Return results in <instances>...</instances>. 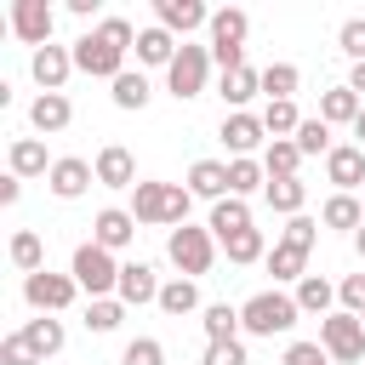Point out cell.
I'll list each match as a JSON object with an SVG mask.
<instances>
[{
  "instance_id": "f35d334b",
  "label": "cell",
  "mask_w": 365,
  "mask_h": 365,
  "mask_svg": "<svg viewBox=\"0 0 365 365\" xmlns=\"http://www.w3.org/2000/svg\"><path fill=\"white\" fill-rule=\"evenodd\" d=\"M205 342H234L240 336V308H228V302H205Z\"/></svg>"
},
{
  "instance_id": "d6986e66",
  "label": "cell",
  "mask_w": 365,
  "mask_h": 365,
  "mask_svg": "<svg viewBox=\"0 0 365 365\" xmlns=\"http://www.w3.org/2000/svg\"><path fill=\"white\" fill-rule=\"evenodd\" d=\"M177 34L171 29H160V23H148V29H137V63H148V68H171L177 63Z\"/></svg>"
},
{
  "instance_id": "11a10c76",
  "label": "cell",
  "mask_w": 365,
  "mask_h": 365,
  "mask_svg": "<svg viewBox=\"0 0 365 365\" xmlns=\"http://www.w3.org/2000/svg\"><path fill=\"white\" fill-rule=\"evenodd\" d=\"M359 319H365V314H359Z\"/></svg>"
},
{
  "instance_id": "2e32d148",
  "label": "cell",
  "mask_w": 365,
  "mask_h": 365,
  "mask_svg": "<svg viewBox=\"0 0 365 365\" xmlns=\"http://www.w3.org/2000/svg\"><path fill=\"white\" fill-rule=\"evenodd\" d=\"M125 308H143V302H160V274L154 262H120V291H114Z\"/></svg>"
},
{
  "instance_id": "d6a6232c",
  "label": "cell",
  "mask_w": 365,
  "mask_h": 365,
  "mask_svg": "<svg viewBox=\"0 0 365 365\" xmlns=\"http://www.w3.org/2000/svg\"><path fill=\"white\" fill-rule=\"evenodd\" d=\"M154 308H160V314H171V319H182V314H194V308H200V285L177 274V279H165V285H160V302H154Z\"/></svg>"
},
{
  "instance_id": "ba28073f",
  "label": "cell",
  "mask_w": 365,
  "mask_h": 365,
  "mask_svg": "<svg viewBox=\"0 0 365 365\" xmlns=\"http://www.w3.org/2000/svg\"><path fill=\"white\" fill-rule=\"evenodd\" d=\"M74 297H80L74 274H51V268H40V274H29V279H23V302H29L34 314H63Z\"/></svg>"
},
{
  "instance_id": "9c48e42d",
  "label": "cell",
  "mask_w": 365,
  "mask_h": 365,
  "mask_svg": "<svg viewBox=\"0 0 365 365\" xmlns=\"http://www.w3.org/2000/svg\"><path fill=\"white\" fill-rule=\"evenodd\" d=\"M51 29H57V11L46 6V0H11V34L23 40V46H51Z\"/></svg>"
},
{
  "instance_id": "f907efd6",
  "label": "cell",
  "mask_w": 365,
  "mask_h": 365,
  "mask_svg": "<svg viewBox=\"0 0 365 365\" xmlns=\"http://www.w3.org/2000/svg\"><path fill=\"white\" fill-rule=\"evenodd\" d=\"M348 91L365 103V63H354V68H348Z\"/></svg>"
},
{
  "instance_id": "ab89813d",
  "label": "cell",
  "mask_w": 365,
  "mask_h": 365,
  "mask_svg": "<svg viewBox=\"0 0 365 365\" xmlns=\"http://www.w3.org/2000/svg\"><path fill=\"white\" fill-rule=\"evenodd\" d=\"M297 148H302V160H314V154H331L336 143H331V125L319 120V114H308L302 125H297V137H291Z\"/></svg>"
},
{
  "instance_id": "d4e9b609",
  "label": "cell",
  "mask_w": 365,
  "mask_h": 365,
  "mask_svg": "<svg viewBox=\"0 0 365 365\" xmlns=\"http://www.w3.org/2000/svg\"><path fill=\"white\" fill-rule=\"evenodd\" d=\"M257 91H262V68H251V63H245V68H234V74H222V80H217V97H222V103H228V114H240V108H245V103H251V97H257Z\"/></svg>"
},
{
  "instance_id": "db71d44e",
  "label": "cell",
  "mask_w": 365,
  "mask_h": 365,
  "mask_svg": "<svg viewBox=\"0 0 365 365\" xmlns=\"http://www.w3.org/2000/svg\"><path fill=\"white\" fill-rule=\"evenodd\" d=\"M359 200H365V188H359Z\"/></svg>"
},
{
  "instance_id": "4fadbf2b",
  "label": "cell",
  "mask_w": 365,
  "mask_h": 365,
  "mask_svg": "<svg viewBox=\"0 0 365 365\" xmlns=\"http://www.w3.org/2000/svg\"><path fill=\"white\" fill-rule=\"evenodd\" d=\"M91 171H97L103 188H137V182H143V177H137V160H131L125 143H103L97 160H91Z\"/></svg>"
},
{
  "instance_id": "c3c4849f",
  "label": "cell",
  "mask_w": 365,
  "mask_h": 365,
  "mask_svg": "<svg viewBox=\"0 0 365 365\" xmlns=\"http://www.w3.org/2000/svg\"><path fill=\"white\" fill-rule=\"evenodd\" d=\"M336 302H342L348 314H365V274H348V279L336 285Z\"/></svg>"
},
{
  "instance_id": "f1b7e54d",
  "label": "cell",
  "mask_w": 365,
  "mask_h": 365,
  "mask_svg": "<svg viewBox=\"0 0 365 365\" xmlns=\"http://www.w3.org/2000/svg\"><path fill=\"white\" fill-rule=\"evenodd\" d=\"M205 228H211V234H217V245H222V240H234L240 228H251V205L228 194V200H217V205H211V222H205Z\"/></svg>"
},
{
  "instance_id": "681fc988",
  "label": "cell",
  "mask_w": 365,
  "mask_h": 365,
  "mask_svg": "<svg viewBox=\"0 0 365 365\" xmlns=\"http://www.w3.org/2000/svg\"><path fill=\"white\" fill-rule=\"evenodd\" d=\"M17 200H23V177L6 171V177H0V205H17Z\"/></svg>"
},
{
  "instance_id": "f546056e",
  "label": "cell",
  "mask_w": 365,
  "mask_h": 365,
  "mask_svg": "<svg viewBox=\"0 0 365 365\" xmlns=\"http://www.w3.org/2000/svg\"><path fill=\"white\" fill-rule=\"evenodd\" d=\"M291 297H297V308H302V314H319V319H325V314H331V302H336V285H331L325 274H302Z\"/></svg>"
},
{
  "instance_id": "7c38bea8",
  "label": "cell",
  "mask_w": 365,
  "mask_h": 365,
  "mask_svg": "<svg viewBox=\"0 0 365 365\" xmlns=\"http://www.w3.org/2000/svg\"><path fill=\"white\" fill-rule=\"evenodd\" d=\"M217 137L228 143V154H234V160H251V148H262L268 125H262V114L240 108V114H222V131H217Z\"/></svg>"
},
{
  "instance_id": "5bb4252c",
  "label": "cell",
  "mask_w": 365,
  "mask_h": 365,
  "mask_svg": "<svg viewBox=\"0 0 365 365\" xmlns=\"http://www.w3.org/2000/svg\"><path fill=\"white\" fill-rule=\"evenodd\" d=\"M91 240H97L103 251H125V245L137 240V217H131V205H103V211L91 217Z\"/></svg>"
},
{
  "instance_id": "ac0fdd59",
  "label": "cell",
  "mask_w": 365,
  "mask_h": 365,
  "mask_svg": "<svg viewBox=\"0 0 365 365\" xmlns=\"http://www.w3.org/2000/svg\"><path fill=\"white\" fill-rule=\"evenodd\" d=\"M154 17H160V29H171V34L211 29V11H205L200 0H154Z\"/></svg>"
},
{
  "instance_id": "4dcf8cb0",
  "label": "cell",
  "mask_w": 365,
  "mask_h": 365,
  "mask_svg": "<svg viewBox=\"0 0 365 365\" xmlns=\"http://www.w3.org/2000/svg\"><path fill=\"white\" fill-rule=\"evenodd\" d=\"M222 251H228V262L234 268H251V262H268V240H262V228H240L234 240H222Z\"/></svg>"
},
{
  "instance_id": "816d5d0a",
  "label": "cell",
  "mask_w": 365,
  "mask_h": 365,
  "mask_svg": "<svg viewBox=\"0 0 365 365\" xmlns=\"http://www.w3.org/2000/svg\"><path fill=\"white\" fill-rule=\"evenodd\" d=\"M354 137H359V148H365V108H359V120H354Z\"/></svg>"
},
{
  "instance_id": "4316f807",
  "label": "cell",
  "mask_w": 365,
  "mask_h": 365,
  "mask_svg": "<svg viewBox=\"0 0 365 365\" xmlns=\"http://www.w3.org/2000/svg\"><path fill=\"white\" fill-rule=\"evenodd\" d=\"M108 97H114V108H125V114H137V108H148V97H154V86H148V74L143 68H125L114 86H108Z\"/></svg>"
},
{
  "instance_id": "cb8c5ba5",
  "label": "cell",
  "mask_w": 365,
  "mask_h": 365,
  "mask_svg": "<svg viewBox=\"0 0 365 365\" xmlns=\"http://www.w3.org/2000/svg\"><path fill=\"white\" fill-rule=\"evenodd\" d=\"M23 342L40 354V365L51 359V354H63V342H68V331H63V319L57 314H40V319H23Z\"/></svg>"
},
{
  "instance_id": "277c9868",
  "label": "cell",
  "mask_w": 365,
  "mask_h": 365,
  "mask_svg": "<svg viewBox=\"0 0 365 365\" xmlns=\"http://www.w3.org/2000/svg\"><path fill=\"white\" fill-rule=\"evenodd\" d=\"M68 274H74V285L86 291V302H91V297H114V291H120V262H114V251H103L97 240L74 245Z\"/></svg>"
},
{
  "instance_id": "8fae6325",
  "label": "cell",
  "mask_w": 365,
  "mask_h": 365,
  "mask_svg": "<svg viewBox=\"0 0 365 365\" xmlns=\"http://www.w3.org/2000/svg\"><path fill=\"white\" fill-rule=\"evenodd\" d=\"M29 74H34L40 91H63L68 74H74V46H40V51L29 57Z\"/></svg>"
},
{
  "instance_id": "484cf974",
  "label": "cell",
  "mask_w": 365,
  "mask_h": 365,
  "mask_svg": "<svg viewBox=\"0 0 365 365\" xmlns=\"http://www.w3.org/2000/svg\"><path fill=\"white\" fill-rule=\"evenodd\" d=\"M268 274H274V285H297V279L308 274V251L291 245V240H274V251H268Z\"/></svg>"
},
{
  "instance_id": "836d02e7",
  "label": "cell",
  "mask_w": 365,
  "mask_h": 365,
  "mask_svg": "<svg viewBox=\"0 0 365 365\" xmlns=\"http://www.w3.org/2000/svg\"><path fill=\"white\" fill-rule=\"evenodd\" d=\"M297 86H302V68H297V63H268V68H262V97H268V103H291Z\"/></svg>"
},
{
  "instance_id": "d590c367",
  "label": "cell",
  "mask_w": 365,
  "mask_h": 365,
  "mask_svg": "<svg viewBox=\"0 0 365 365\" xmlns=\"http://www.w3.org/2000/svg\"><path fill=\"white\" fill-rule=\"evenodd\" d=\"M262 171H268V182H274V177H297V171H302V148H297L291 137L268 143V148H262Z\"/></svg>"
},
{
  "instance_id": "7bdbcfd3",
  "label": "cell",
  "mask_w": 365,
  "mask_h": 365,
  "mask_svg": "<svg viewBox=\"0 0 365 365\" xmlns=\"http://www.w3.org/2000/svg\"><path fill=\"white\" fill-rule=\"evenodd\" d=\"M0 365H40V354L23 342V331H11V336H0Z\"/></svg>"
},
{
  "instance_id": "83f0119b",
  "label": "cell",
  "mask_w": 365,
  "mask_h": 365,
  "mask_svg": "<svg viewBox=\"0 0 365 365\" xmlns=\"http://www.w3.org/2000/svg\"><path fill=\"white\" fill-rule=\"evenodd\" d=\"M359 108H365V103L348 91V80H342V86H331V91H319V120H325V125H354V120H359Z\"/></svg>"
},
{
  "instance_id": "8d00e7d4",
  "label": "cell",
  "mask_w": 365,
  "mask_h": 365,
  "mask_svg": "<svg viewBox=\"0 0 365 365\" xmlns=\"http://www.w3.org/2000/svg\"><path fill=\"white\" fill-rule=\"evenodd\" d=\"M257 188H268L262 160H228V194H234V200H245V194H257Z\"/></svg>"
},
{
  "instance_id": "74e56055",
  "label": "cell",
  "mask_w": 365,
  "mask_h": 365,
  "mask_svg": "<svg viewBox=\"0 0 365 365\" xmlns=\"http://www.w3.org/2000/svg\"><path fill=\"white\" fill-rule=\"evenodd\" d=\"M120 319H125V302L120 297H91L86 302V331L108 336V331H120Z\"/></svg>"
},
{
  "instance_id": "52a82bcc",
  "label": "cell",
  "mask_w": 365,
  "mask_h": 365,
  "mask_svg": "<svg viewBox=\"0 0 365 365\" xmlns=\"http://www.w3.org/2000/svg\"><path fill=\"white\" fill-rule=\"evenodd\" d=\"M205 80H211V46H188V40H182L177 63L165 68V91H171L177 103H188V97L205 91Z\"/></svg>"
},
{
  "instance_id": "bcb514c9",
  "label": "cell",
  "mask_w": 365,
  "mask_h": 365,
  "mask_svg": "<svg viewBox=\"0 0 365 365\" xmlns=\"http://www.w3.org/2000/svg\"><path fill=\"white\" fill-rule=\"evenodd\" d=\"M279 365H336V359H331V354H325L319 342H291Z\"/></svg>"
},
{
  "instance_id": "3957f363",
  "label": "cell",
  "mask_w": 365,
  "mask_h": 365,
  "mask_svg": "<svg viewBox=\"0 0 365 365\" xmlns=\"http://www.w3.org/2000/svg\"><path fill=\"white\" fill-rule=\"evenodd\" d=\"M217 234L211 228H200V222H182V228H171L165 234V257L177 262V274L182 279H200V274H211V262H217Z\"/></svg>"
},
{
  "instance_id": "1f68e13d",
  "label": "cell",
  "mask_w": 365,
  "mask_h": 365,
  "mask_svg": "<svg viewBox=\"0 0 365 365\" xmlns=\"http://www.w3.org/2000/svg\"><path fill=\"white\" fill-rule=\"evenodd\" d=\"M11 268H17L23 279L46 268V240H40L34 228H17V234H11Z\"/></svg>"
},
{
  "instance_id": "ee69618b",
  "label": "cell",
  "mask_w": 365,
  "mask_h": 365,
  "mask_svg": "<svg viewBox=\"0 0 365 365\" xmlns=\"http://www.w3.org/2000/svg\"><path fill=\"white\" fill-rule=\"evenodd\" d=\"M336 46H342L354 63H365V17H348V23L336 29Z\"/></svg>"
},
{
  "instance_id": "e575fe53",
  "label": "cell",
  "mask_w": 365,
  "mask_h": 365,
  "mask_svg": "<svg viewBox=\"0 0 365 365\" xmlns=\"http://www.w3.org/2000/svg\"><path fill=\"white\" fill-rule=\"evenodd\" d=\"M262 194H268V205H274L279 217H302V200H308V182H302V177H274V182H268Z\"/></svg>"
},
{
  "instance_id": "7dc6e473",
  "label": "cell",
  "mask_w": 365,
  "mask_h": 365,
  "mask_svg": "<svg viewBox=\"0 0 365 365\" xmlns=\"http://www.w3.org/2000/svg\"><path fill=\"white\" fill-rule=\"evenodd\" d=\"M279 240H291V245H302V251H314V240H319V222H314V217H291Z\"/></svg>"
},
{
  "instance_id": "44dd1931",
  "label": "cell",
  "mask_w": 365,
  "mask_h": 365,
  "mask_svg": "<svg viewBox=\"0 0 365 365\" xmlns=\"http://www.w3.org/2000/svg\"><path fill=\"white\" fill-rule=\"evenodd\" d=\"M188 194L194 200H228V160H194L188 165Z\"/></svg>"
},
{
  "instance_id": "6da1fadb",
  "label": "cell",
  "mask_w": 365,
  "mask_h": 365,
  "mask_svg": "<svg viewBox=\"0 0 365 365\" xmlns=\"http://www.w3.org/2000/svg\"><path fill=\"white\" fill-rule=\"evenodd\" d=\"M188 205H194L188 182H154V177H143V182L131 188V217H137V228H182V222H188Z\"/></svg>"
},
{
  "instance_id": "b9f144b4",
  "label": "cell",
  "mask_w": 365,
  "mask_h": 365,
  "mask_svg": "<svg viewBox=\"0 0 365 365\" xmlns=\"http://www.w3.org/2000/svg\"><path fill=\"white\" fill-rule=\"evenodd\" d=\"M120 365H165L160 336H131V342H125V354H120Z\"/></svg>"
},
{
  "instance_id": "f6af8a7d",
  "label": "cell",
  "mask_w": 365,
  "mask_h": 365,
  "mask_svg": "<svg viewBox=\"0 0 365 365\" xmlns=\"http://www.w3.org/2000/svg\"><path fill=\"white\" fill-rule=\"evenodd\" d=\"M200 365H251V359H245V342L234 336V342H205V359Z\"/></svg>"
},
{
  "instance_id": "60d3db41",
  "label": "cell",
  "mask_w": 365,
  "mask_h": 365,
  "mask_svg": "<svg viewBox=\"0 0 365 365\" xmlns=\"http://www.w3.org/2000/svg\"><path fill=\"white\" fill-rule=\"evenodd\" d=\"M308 114H297V103H268L262 108V125H268V143H279V137H297V125H302Z\"/></svg>"
},
{
  "instance_id": "9a60e30c",
  "label": "cell",
  "mask_w": 365,
  "mask_h": 365,
  "mask_svg": "<svg viewBox=\"0 0 365 365\" xmlns=\"http://www.w3.org/2000/svg\"><path fill=\"white\" fill-rule=\"evenodd\" d=\"M91 182H97V171H91V160H80V154H63V160L51 165V177H46V188H51L57 200H80Z\"/></svg>"
},
{
  "instance_id": "5b68a950",
  "label": "cell",
  "mask_w": 365,
  "mask_h": 365,
  "mask_svg": "<svg viewBox=\"0 0 365 365\" xmlns=\"http://www.w3.org/2000/svg\"><path fill=\"white\" fill-rule=\"evenodd\" d=\"M74 68L80 74H91V80H120L125 74V46H114L103 29H86L80 40H74Z\"/></svg>"
},
{
  "instance_id": "7402d4cb",
  "label": "cell",
  "mask_w": 365,
  "mask_h": 365,
  "mask_svg": "<svg viewBox=\"0 0 365 365\" xmlns=\"http://www.w3.org/2000/svg\"><path fill=\"white\" fill-rule=\"evenodd\" d=\"M245 29H251V17L240 6L211 11V51H245Z\"/></svg>"
},
{
  "instance_id": "ffe728a7",
  "label": "cell",
  "mask_w": 365,
  "mask_h": 365,
  "mask_svg": "<svg viewBox=\"0 0 365 365\" xmlns=\"http://www.w3.org/2000/svg\"><path fill=\"white\" fill-rule=\"evenodd\" d=\"M6 165H11V177H51L57 160H46V143H40V137H11Z\"/></svg>"
},
{
  "instance_id": "7a4b0ae2",
  "label": "cell",
  "mask_w": 365,
  "mask_h": 365,
  "mask_svg": "<svg viewBox=\"0 0 365 365\" xmlns=\"http://www.w3.org/2000/svg\"><path fill=\"white\" fill-rule=\"evenodd\" d=\"M297 319H302V308L291 291H257L240 302V331H251V336H285Z\"/></svg>"
},
{
  "instance_id": "30bf717a",
  "label": "cell",
  "mask_w": 365,
  "mask_h": 365,
  "mask_svg": "<svg viewBox=\"0 0 365 365\" xmlns=\"http://www.w3.org/2000/svg\"><path fill=\"white\" fill-rule=\"evenodd\" d=\"M325 182H336V194H359L365 188V148L359 143H336L325 154Z\"/></svg>"
},
{
  "instance_id": "f5cc1de1",
  "label": "cell",
  "mask_w": 365,
  "mask_h": 365,
  "mask_svg": "<svg viewBox=\"0 0 365 365\" xmlns=\"http://www.w3.org/2000/svg\"><path fill=\"white\" fill-rule=\"evenodd\" d=\"M354 251H359V262H365V228H359V234H354Z\"/></svg>"
},
{
  "instance_id": "e0dca14e",
  "label": "cell",
  "mask_w": 365,
  "mask_h": 365,
  "mask_svg": "<svg viewBox=\"0 0 365 365\" xmlns=\"http://www.w3.org/2000/svg\"><path fill=\"white\" fill-rule=\"evenodd\" d=\"M68 120H74V103H68L63 91H40V97L29 103V125H34L40 137H57V131H68Z\"/></svg>"
},
{
  "instance_id": "8992f818",
  "label": "cell",
  "mask_w": 365,
  "mask_h": 365,
  "mask_svg": "<svg viewBox=\"0 0 365 365\" xmlns=\"http://www.w3.org/2000/svg\"><path fill=\"white\" fill-rule=\"evenodd\" d=\"M319 348H325L336 365H359V359H365V319L348 314V308L325 314V319H319Z\"/></svg>"
},
{
  "instance_id": "603a6c76",
  "label": "cell",
  "mask_w": 365,
  "mask_h": 365,
  "mask_svg": "<svg viewBox=\"0 0 365 365\" xmlns=\"http://www.w3.org/2000/svg\"><path fill=\"white\" fill-rule=\"evenodd\" d=\"M319 228L359 234V228H365V200H359V194H331V200H325V211H319Z\"/></svg>"
}]
</instances>
